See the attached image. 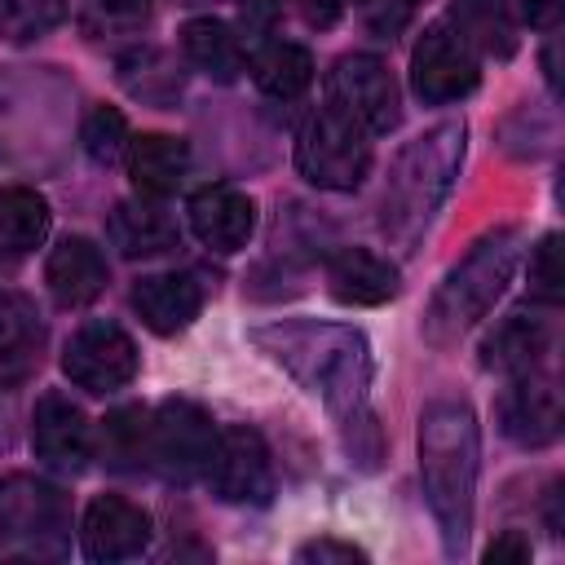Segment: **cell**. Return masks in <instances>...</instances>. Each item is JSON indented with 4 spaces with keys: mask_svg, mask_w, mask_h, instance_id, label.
<instances>
[{
    "mask_svg": "<svg viewBox=\"0 0 565 565\" xmlns=\"http://www.w3.org/2000/svg\"><path fill=\"white\" fill-rule=\"evenodd\" d=\"M252 344L331 411V419L344 433V450L358 468L380 463L384 446L371 411L375 358H371V340L358 327L327 318H278L252 327Z\"/></svg>",
    "mask_w": 565,
    "mask_h": 565,
    "instance_id": "cell-1",
    "label": "cell"
},
{
    "mask_svg": "<svg viewBox=\"0 0 565 565\" xmlns=\"http://www.w3.org/2000/svg\"><path fill=\"white\" fill-rule=\"evenodd\" d=\"M477 472H481V433L463 397H437L419 415V481L424 503L437 521L446 556L468 547L477 512Z\"/></svg>",
    "mask_w": 565,
    "mask_h": 565,
    "instance_id": "cell-2",
    "label": "cell"
},
{
    "mask_svg": "<svg viewBox=\"0 0 565 565\" xmlns=\"http://www.w3.org/2000/svg\"><path fill=\"white\" fill-rule=\"evenodd\" d=\"M463 146H468V128L463 119H446L433 124L428 132H419L415 141L402 146V154L388 168L384 181V199H380V234L397 247V252H415L424 243V234L433 230L441 203L455 190V177L463 168Z\"/></svg>",
    "mask_w": 565,
    "mask_h": 565,
    "instance_id": "cell-3",
    "label": "cell"
},
{
    "mask_svg": "<svg viewBox=\"0 0 565 565\" xmlns=\"http://www.w3.org/2000/svg\"><path fill=\"white\" fill-rule=\"evenodd\" d=\"M516 256H521V230L516 225H499V230L481 234L472 243V252L437 282V291L424 309V322H419L424 340L433 349L459 344V335H468L494 309V300L508 291Z\"/></svg>",
    "mask_w": 565,
    "mask_h": 565,
    "instance_id": "cell-4",
    "label": "cell"
},
{
    "mask_svg": "<svg viewBox=\"0 0 565 565\" xmlns=\"http://www.w3.org/2000/svg\"><path fill=\"white\" fill-rule=\"evenodd\" d=\"M71 543V499L62 486L9 472L0 477V561L62 556Z\"/></svg>",
    "mask_w": 565,
    "mask_h": 565,
    "instance_id": "cell-5",
    "label": "cell"
},
{
    "mask_svg": "<svg viewBox=\"0 0 565 565\" xmlns=\"http://www.w3.org/2000/svg\"><path fill=\"white\" fill-rule=\"evenodd\" d=\"M371 132L331 102L318 106L296 132V172L318 190H358L371 172Z\"/></svg>",
    "mask_w": 565,
    "mask_h": 565,
    "instance_id": "cell-6",
    "label": "cell"
},
{
    "mask_svg": "<svg viewBox=\"0 0 565 565\" xmlns=\"http://www.w3.org/2000/svg\"><path fill=\"white\" fill-rule=\"evenodd\" d=\"M216 419L207 406L190 397H168L150 415V468H159L168 481H199L216 450Z\"/></svg>",
    "mask_w": 565,
    "mask_h": 565,
    "instance_id": "cell-7",
    "label": "cell"
},
{
    "mask_svg": "<svg viewBox=\"0 0 565 565\" xmlns=\"http://www.w3.org/2000/svg\"><path fill=\"white\" fill-rule=\"evenodd\" d=\"M327 102L366 132H393L402 124V93L393 71L375 53H344L327 75Z\"/></svg>",
    "mask_w": 565,
    "mask_h": 565,
    "instance_id": "cell-8",
    "label": "cell"
},
{
    "mask_svg": "<svg viewBox=\"0 0 565 565\" xmlns=\"http://www.w3.org/2000/svg\"><path fill=\"white\" fill-rule=\"evenodd\" d=\"M137 366L141 358H137L132 335L106 318L84 322L62 349V371L84 393H119L124 384H132Z\"/></svg>",
    "mask_w": 565,
    "mask_h": 565,
    "instance_id": "cell-9",
    "label": "cell"
},
{
    "mask_svg": "<svg viewBox=\"0 0 565 565\" xmlns=\"http://www.w3.org/2000/svg\"><path fill=\"white\" fill-rule=\"evenodd\" d=\"M203 481L212 486V494H216L221 503L265 508V503L274 499V459H269L265 437H260L256 428H247V424L221 428Z\"/></svg>",
    "mask_w": 565,
    "mask_h": 565,
    "instance_id": "cell-10",
    "label": "cell"
},
{
    "mask_svg": "<svg viewBox=\"0 0 565 565\" xmlns=\"http://www.w3.org/2000/svg\"><path fill=\"white\" fill-rule=\"evenodd\" d=\"M481 79V57L459 40L450 22H433L411 53V88L424 106H450Z\"/></svg>",
    "mask_w": 565,
    "mask_h": 565,
    "instance_id": "cell-11",
    "label": "cell"
},
{
    "mask_svg": "<svg viewBox=\"0 0 565 565\" xmlns=\"http://www.w3.org/2000/svg\"><path fill=\"white\" fill-rule=\"evenodd\" d=\"M499 428L525 450L552 446L561 437V388L543 366L508 375V388L499 393Z\"/></svg>",
    "mask_w": 565,
    "mask_h": 565,
    "instance_id": "cell-12",
    "label": "cell"
},
{
    "mask_svg": "<svg viewBox=\"0 0 565 565\" xmlns=\"http://www.w3.org/2000/svg\"><path fill=\"white\" fill-rule=\"evenodd\" d=\"M31 450L57 472H84L93 459V424L88 415L57 388L35 397L31 411Z\"/></svg>",
    "mask_w": 565,
    "mask_h": 565,
    "instance_id": "cell-13",
    "label": "cell"
},
{
    "mask_svg": "<svg viewBox=\"0 0 565 565\" xmlns=\"http://www.w3.org/2000/svg\"><path fill=\"white\" fill-rule=\"evenodd\" d=\"M150 543V512L124 494H97L79 525V547L97 565L132 561Z\"/></svg>",
    "mask_w": 565,
    "mask_h": 565,
    "instance_id": "cell-14",
    "label": "cell"
},
{
    "mask_svg": "<svg viewBox=\"0 0 565 565\" xmlns=\"http://www.w3.org/2000/svg\"><path fill=\"white\" fill-rule=\"evenodd\" d=\"M185 216H190L194 238L216 256L243 252L252 230H256V203L238 185H203V190H194L190 203H185Z\"/></svg>",
    "mask_w": 565,
    "mask_h": 565,
    "instance_id": "cell-15",
    "label": "cell"
},
{
    "mask_svg": "<svg viewBox=\"0 0 565 565\" xmlns=\"http://www.w3.org/2000/svg\"><path fill=\"white\" fill-rule=\"evenodd\" d=\"M203 282L194 274H146L132 282V309L154 335H181L203 313Z\"/></svg>",
    "mask_w": 565,
    "mask_h": 565,
    "instance_id": "cell-16",
    "label": "cell"
},
{
    "mask_svg": "<svg viewBox=\"0 0 565 565\" xmlns=\"http://www.w3.org/2000/svg\"><path fill=\"white\" fill-rule=\"evenodd\" d=\"M44 282L49 296L57 300V309H84L106 291V256L93 238L71 234L49 252L44 265Z\"/></svg>",
    "mask_w": 565,
    "mask_h": 565,
    "instance_id": "cell-17",
    "label": "cell"
},
{
    "mask_svg": "<svg viewBox=\"0 0 565 565\" xmlns=\"http://www.w3.org/2000/svg\"><path fill=\"white\" fill-rule=\"evenodd\" d=\"M397 265L371 247H340L327 256V291L340 305H384L397 296Z\"/></svg>",
    "mask_w": 565,
    "mask_h": 565,
    "instance_id": "cell-18",
    "label": "cell"
},
{
    "mask_svg": "<svg viewBox=\"0 0 565 565\" xmlns=\"http://www.w3.org/2000/svg\"><path fill=\"white\" fill-rule=\"evenodd\" d=\"M106 234L119 247V256H128V260L163 256L181 238L177 221L159 207V199H146V194L141 199H119L115 212H110V221H106Z\"/></svg>",
    "mask_w": 565,
    "mask_h": 565,
    "instance_id": "cell-19",
    "label": "cell"
},
{
    "mask_svg": "<svg viewBox=\"0 0 565 565\" xmlns=\"http://www.w3.org/2000/svg\"><path fill=\"white\" fill-rule=\"evenodd\" d=\"M40 349H44V322L35 313V305L18 291L0 296V384H22L35 366H40Z\"/></svg>",
    "mask_w": 565,
    "mask_h": 565,
    "instance_id": "cell-20",
    "label": "cell"
},
{
    "mask_svg": "<svg viewBox=\"0 0 565 565\" xmlns=\"http://www.w3.org/2000/svg\"><path fill=\"white\" fill-rule=\"evenodd\" d=\"M190 172V150L181 137L168 132H141L128 141V177L137 194L146 199H168Z\"/></svg>",
    "mask_w": 565,
    "mask_h": 565,
    "instance_id": "cell-21",
    "label": "cell"
},
{
    "mask_svg": "<svg viewBox=\"0 0 565 565\" xmlns=\"http://www.w3.org/2000/svg\"><path fill=\"white\" fill-rule=\"evenodd\" d=\"M552 353V327L543 318H525V313H508L481 344V366L486 371H503V375H521L543 366V358Z\"/></svg>",
    "mask_w": 565,
    "mask_h": 565,
    "instance_id": "cell-22",
    "label": "cell"
},
{
    "mask_svg": "<svg viewBox=\"0 0 565 565\" xmlns=\"http://www.w3.org/2000/svg\"><path fill=\"white\" fill-rule=\"evenodd\" d=\"M247 71L265 97L291 102L313 84V53L296 40H260L247 57Z\"/></svg>",
    "mask_w": 565,
    "mask_h": 565,
    "instance_id": "cell-23",
    "label": "cell"
},
{
    "mask_svg": "<svg viewBox=\"0 0 565 565\" xmlns=\"http://www.w3.org/2000/svg\"><path fill=\"white\" fill-rule=\"evenodd\" d=\"M446 22L477 57H512L516 53V22L503 0H450Z\"/></svg>",
    "mask_w": 565,
    "mask_h": 565,
    "instance_id": "cell-24",
    "label": "cell"
},
{
    "mask_svg": "<svg viewBox=\"0 0 565 565\" xmlns=\"http://www.w3.org/2000/svg\"><path fill=\"white\" fill-rule=\"evenodd\" d=\"M181 49L190 57V66H199L203 75H212L216 84H230L247 71V53H243V40L230 22L221 18H190L181 26Z\"/></svg>",
    "mask_w": 565,
    "mask_h": 565,
    "instance_id": "cell-25",
    "label": "cell"
},
{
    "mask_svg": "<svg viewBox=\"0 0 565 565\" xmlns=\"http://www.w3.org/2000/svg\"><path fill=\"white\" fill-rule=\"evenodd\" d=\"M49 203L31 185H4L0 190V252L4 256H26L49 238Z\"/></svg>",
    "mask_w": 565,
    "mask_h": 565,
    "instance_id": "cell-26",
    "label": "cell"
},
{
    "mask_svg": "<svg viewBox=\"0 0 565 565\" xmlns=\"http://www.w3.org/2000/svg\"><path fill=\"white\" fill-rule=\"evenodd\" d=\"M102 463L119 468V472H137L150 463V415L141 406H119L102 419V437H97Z\"/></svg>",
    "mask_w": 565,
    "mask_h": 565,
    "instance_id": "cell-27",
    "label": "cell"
},
{
    "mask_svg": "<svg viewBox=\"0 0 565 565\" xmlns=\"http://www.w3.org/2000/svg\"><path fill=\"white\" fill-rule=\"evenodd\" d=\"M66 0H0V40L4 44H31L44 40L53 26H62Z\"/></svg>",
    "mask_w": 565,
    "mask_h": 565,
    "instance_id": "cell-28",
    "label": "cell"
},
{
    "mask_svg": "<svg viewBox=\"0 0 565 565\" xmlns=\"http://www.w3.org/2000/svg\"><path fill=\"white\" fill-rule=\"evenodd\" d=\"M79 141H84V154L93 163H115L128 150V119L115 106H97V110H88Z\"/></svg>",
    "mask_w": 565,
    "mask_h": 565,
    "instance_id": "cell-29",
    "label": "cell"
},
{
    "mask_svg": "<svg viewBox=\"0 0 565 565\" xmlns=\"http://www.w3.org/2000/svg\"><path fill=\"white\" fill-rule=\"evenodd\" d=\"M340 9H344V0H247V18L256 26H269L274 18L287 13V18H296L313 31H327V26H335Z\"/></svg>",
    "mask_w": 565,
    "mask_h": 565,
    "instance_id": "cell-30",
    "label": "cell"
},
{
    "mask_svg": "<svg viewBox=\"0 0 565 565\" xmlns=\"http://www.w3.org/2000/svg\"><path fill=\"white\" fill-rule=\"evenodd\" d=\"M119 71H124L128 93H132V97H146V102H159V88H154L159 79H163V84H172V88H181L177 66H172L159 49H141V53L124 57V62H119Z\"/></svg>",
    "mask_w": 565,
    "mask_h": 565,
    "instance_id": "cell-31",
    "label": "cell"
},
{
    "mask_svg": "<svg viewBox=\"0 0 565 565\" xmlns=\"http://www.w3.org/2000/svg\"><path fill=\"white\" fill-rule=\"evenodd\" d=\"M530 296L543 305H561L565 296V265H561V234H543L530 252Z\"/></svg>",
    "mask_w": 565,
    "mask_h": 565,
    "instance_id": "cell-32",
    "label": "cell"
},
{
    "mask_svg": "<svg viewBox=\"0 0 565 565\" xmlns=\"http://www.w3.org/2000/svg\"><path fill=\"white\" fill-rule=\"evenodd\" d=\"M353 9L375 35H402L424 9V0H353Z\"/></svg>",
    "mask_w": 565,
    "mask_h": 565,
    "instance_id": "cell-33",
    "label": "cell"
},
{
    "mask_svg": "<svg viewBox=\"0 0 565 565\" xmlns=\"http://www.w3.org/2000/svg\"><path fill=\"white\" fill-rule=\"evenodd\" d=\"M296 561H318V565H358V561H366V552H362V547H353V543H340V539H309V543H300V547H296Z\"/></svg>",
    "mask_w": 565,
    "mask_h": 565,
    "instance_id": "cell-34",
    "label": "cell"
},
{
    "mask_svg": "<svg viewBox=\"0 0 565 565\" xmlns=\"http://www.w3.org/2000/svg\"><path fill=\"white\" fill-rule=\"evenodd\" d=\"M486 561L490 565H525L530 561V539L521 530H503L490 547H486Z\"/></svg>",
    "mask_w": 565,
    "mask_h": 565,
    "instance_id": "cell-35",
    "label": "cell"
},
{
    "mask_svg": "<svg viewBox=\"0 0 565 565\" xmlns=\"http://www.w3.org/2000/svg\"><path fill=\"white\" fill-rule=\"evenodd\" d=\"M93 9L110 22V26H137L150 13V0H93Z\"/></svg>",
    "mask_w": 565,
    "mask_h": 565,
    "instance_id": "cell-36",
    "label": "cell"
},
{
    "mask_svg": "<svg viewBox=\"0 0 565 565\" xmlns=\"http://www.w3.org/2000/svg\"><path fill=\"white\" fill-rule=\"evenodd\" d=\"M561 4L565 0H521V13L534 22V26H552L561 18Z\"/></svg>",
    "mask_w": 565,
    "mask_h": 565,
    "instance_id": "cell-37",
    "label": "cell"
},
{
    "mask_svg": "<svg viewBox=\"0 0 565 565\" xmlns=\"http://www.w3.org/2000/svg\"><path fill=\"white\" fill-rule=\"evenodd\" d=\"M543 71H547V84L552 93L561 88V71H556V40H547V53H543Z\"/></svg>",
    "mask_w": 565,
    "mask_h": 565,
    "instance_id": "cell-38",
    "label": "cell"
},
{
    "mask_svg": "<svg viewBox=\"0 0 565 565\" xmlns=\"http://www.w3.org/2000/svg\"><path fill=\"white\" fill-rule=\"evenodd\" d=\"M172 4H181V9H203V4H216V0H172Z\"/></svg>",
    "mask_w": 565,
    "mask_h": 565,
    "instance_id": "cell-39",
    "label": "cell"
}]
</instances>
